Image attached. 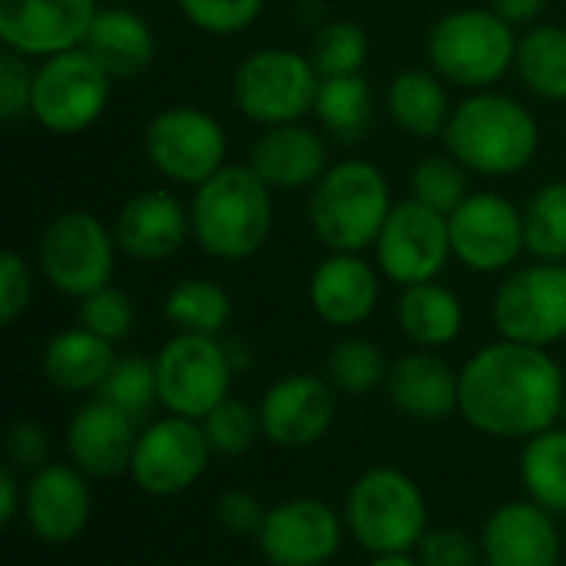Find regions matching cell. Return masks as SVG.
Listing matches in <instances>:
<instances>
[{
	"mask_svg": "<svg viewBox=\"0 0 566 566\" xmlns=\"http://www.w3.org/2000/svg\"><path fill=\"white\" fill-rule=\"evenodd\" d=\"M564 371L547 348L494 342L461 368L458 411L491 438H534L564 418Z\"/></svg>",
	"mask_w": 566,
	"mask_h": 566,
	"instance_id": "1",
	"label": "cell"
},
{
	"mask_svg": "<svg viewBox=\"0 0 566 566\" xmlns=\"http://www.w3.org/2000/svg\"><path fill=\"white\" fill-rule=\"evenodd\" d=\"M192 239L222 262L252 259L272 232V192L252 166H222L212 179L196 186L189 206Z\"/></svg>",
	"mask_w": 566,
	"mask_h": 566,
	"instance_id": "2",
	"label": "cell"
},
{
	"mask_svg": "<svg viewBox=\"0 0 566 566\" xmlns=\"http://www.w3.org/2000/svg\"><path fill=\"white\" fill-rule=\"evenodd\" d=\"M451 156L481 176L521 172L537 156V119L527 106L501 93H478L454 106L444 129Z\"/></svg>",
	"mask_w": 566,
	"mask_h": 566,
	"instance_id": "3",
	"label": "cell"
},
{
	"mask_svg": "<svg viewBox=\"0 0 566 566\" xmlns=\"http://www.w3.org/2000/svg\"><path fill=\"white\" fill-rule=\"evenodd\" d=\"M345 527L368 554H411L428 534V501L398 468H368L345 497Z\"/></svg>",
	"mask_w": 566,
	"mask_h": 566,
	"instance_id": "4",
	"label": "cell"
},
{
	"mask_svg": "<svg viewBox=\"0 0 566 566\" xmlns=\"http://www.w3.org/2000/svg\"><path fill=\"white\" fill-rule=\"evenodd\" d=\"M391 212V192L381 169L361 159L332 166L308 202L315 239L332 252H361L378 242Z\"/></svg>",
	"mask_w": 566,
	"mask_h": 566,
	"instance_id": "5",
	"label": "cell"
},
{
	"mask_svg": "<svg viewBox=\"0 0 566 566\" xmlns=\"http://www.w3.org/2000/svg\"><path fill=\"white\" fill-rule=\"evenodd\" d=\"M428 56L434 73L454 86H491L517 63V40L501 13L468 7L434 23Z\"/></svg>",
	"mask_w": 566,
	"mask_h": 566,
	"instance_id": "6",
	"label": "cell"
},
{
	"mask_svg": "<svg viewBox=\"0 0 566 566\" xmlns=\"http://www.w3.org/2000/svg\"><path fill=\"white\" fill-rule=\"evenodd\" d=\"M318 86L322 80L308 56L272 46L239 63L232 76V99L252 123L282 126L298 123L315 109Z\"/></svg>",
	"mask_w": 566,
	"mask_h": 566,
	"instance_id": "7",
	"label": "cell"
},
{
	"mask_svg": "<svg viewBox=\"0 0 566 566\" xmlns=\"http://www.w3.org/2000/svg\"><path fill=\"white\" fill-rule=\"evenodd\" d=\"M235 365L229 348L216 342V335H172L156 355L159 378V405L169 415L202 421L212 408L229 398V381Z\"/></svg>",
	"mask_w": 566,
	"mask_h": 566,
	"instance_id": "8",
	"label": "cell"
},
{
	"mask_svg": "<svg viewBox=\"0 0 566 566\" xmlns=\"http://www.w3.org/2000/svg\"><path fill=\"white\" fill-rule=\"evenodd\" d=\"M109 73L83 50L53 53L36 66L30 116L56 136L90 129L109 103Z\"/></svg>",
	"mask_w": 566,
	"mask_h": 566,
	"instance_id": "9",
	"label": "cell"
},
{
	"mask_svg": "<svg viewBox=\"0 0 566 566\" xmlns=\"http://www.w3.org/2000/svg\"><path fill=\"white\" fill-rule=\"evenodd\" d=\"M116 269V235L83 209L60 212L40 239V272L66 298H86L109 285Z\"/></svg>",
	"mask_w": 566,
	"mask_h": 566,
	"instance_id": "10",
	"label": "cell"
},
{
	"mask_svg": "<svg viewBox=\"0 0 566 566\" xmlns=\"http://www.w3.org/2000/svg\"><path fill=\"white\" fill-rule=\"evenodd\" d=\"M143 149L149 166L186 186H202L226 166V133L219 119L196 106H169L146 126Z\"/></svg>",
	"mask_w": 566,
	"mask_h": 566,
	"instance_id": "11",
	"label": "cell"
},
{
	"mask_svg": "<svg viewBox=\"0 0 566 566\" xmlns=\"http://www.w3.org/2000/svg\"><path fill=\"white\" fill-rule=\"evenodd\" d=\"M494 328L507 342L547 348L566 338V265L541 262L514 272L494 295Z\"/></svg>",
	"mask_w": 566,
	"mask_h": 566,
	"instance_id": "12",
	"label": "cell"
},
{
	"mask_svg": "<svg viewBox=\"0 0 566 566\" xmlns=\"http://www.w3.org/2000/svg\"><path fill=\"white\" fill-rule=\"evenodd\" d=\"M212 448L199 421L166 415L136 438L129 478L149 497L186 494L209 468Z\"/></svg>",
	"mask_w": 566,
	"mask_h": 566,
	"instance_id": "13",
	"label": "cell"
},
{
	"mask_svg": "<svg viewBox=\"0 0 566 566\" xmlns=\"http://www.w3.org/2000/svg\"><path fill=\"white\" fill-rule=\"evenodd\" d=\"M378 265L381 272L398 282V285H421L434 282L444 265L451 249V226L444 212H434L431 206L418 199H405L391 206L388 222L375 242Z\"/></svg>",
	"mask_w": 566,
	"mask_h": 566,
	"instance_id": "14",
	"label": "cell"
},
{
	"mask_svg": "<svg viewBox=\"0 0 566 566\" xmlns=\"http://www.w3.org/2000/svg\"><path fill=\"white\" fill-rule=\"evenodd\" d=\"M342 517L318 497H292L265 511L255 534L272 566H325L342 547Z\"/></svg>",
	"mask_w": 566,
	"mask_h": 566,
	"instance_id": "15",
	"label": "cell"
},
{
	"mask_svg": "<svg viewBox=\"0 0 566 566\" xmlns=\"http://www.w3.org/2000/svg\"><path fill=\"white\" fill-rule=\"evenodd\" d=\"M451 249L471 272H501L517 262L524 245V212L504 196H468L451 216Z\"/></svg>",
	"mask_w": 566,
	"mask_h": 566,
	"instance_id": "16",
	"label": "cell"
},
{
	"mask_svg": "<svg viewBox=\"0 0 566 566\" xmlns=\"http://www.w3.org/2000/svg\"><path fill=\"white\" fill-rule=\"evenodd\" d=\"M262 438L275 448L298 451L318 444L335 421V388L318 375H282L259 401Z\"/></svg>",
	"mask_w": 566,
	"mask_h": 566,
	"instance_id": "17",
	"label": "cell"
},
{
	"mask_svg": "<svg viewBox=\"0 0 566 566\" xmlns=\"http://www.w3.org/2000/svg\"><path fill=\"white\" fill-rule=\"evenodd\" d=\"M96 0H0V40L23 56H53L83 46Z\"/></svg>",
	"mask_w": 566,
	"mask_h": 566,
	"instance_id": "18",
	"label": "cell"
},
{
	"mask_svg": "<svg viewBox=\"0 0 566 566\" xmlns=\"http://www.w3.org/2000/svg\"><path fill=\"white\" fill-rule=\"evenodd\" d=\"M93 517L86 474L73 464H46L23 481V521L43 544H73Z\"/></svg>",
	"mask_w": 566,
	"mask_h": 566,
	"instance_id": "19",
	"label": "cell"
},
{
	"mask_svg": "<svg viewBox=\"0 0 566 566\" xmlns=\"http://www.w3.org/2000/svg\"><path fill=\"white\" fill-rule=\"evenodd\" d=\"M484 566H560V531L534 501L501 504L481 527Z\"/></svg>",
	"mask_w": 566,
	"mask_h": 566,
	"instance_id": "20",
	"label": "cell"
},
{
	"mask_svg": "<svg viewBox=\"0 0 566 566\" xmlns=\"http://www.w3.org/2000/svg\"><path fill=\"white\" fill-rule=\"evenodd\" d=\"M136 438V421L129 415L103 398H93L73 411L66 424V454L86 478H116L129 471Z\"/></svg>",
	"mask_w": 566,
	"mask_h": 566,
	"instance_id": "21",
	"label": "cell"
},
{
	"mask_svg": "<svg viewBox=\"0 0 566 566\" xmlns=\"http://www.w3.org/2000/svg\"><path fill=\"white\" fill-rule=\"evenodd\" d=\"M189 232H192V216L166 189H149L123 202L113 229L116 245L139 262L172 259L186 245Z\"/></svg>",
	"mask_w": 566,
	"mask_h": 566,
	"instance_id": "22",
	"label": "cell"
},
{
	"mask_svg": "<svg viewBox=\"0 0 566 566\" xmlns=\"http://www.w3.org/2000/svg\"><path fill=\"white\" fill-rule=\"evenodd\" d=\"M315 315L335 328H355L378 308V275L355 252H332L308 282Z\"/></svg>",
	"mask_w": 566,
	"mask_h": 566,
	"instance_id": "23",
	"label": "cell"
},
{
	"mask_svg": "<svg viewBox=\"0 0 566 566\" xmlns=\"http://www.w3.org/2000/svg\"><path fill=\"white\" fill-rule=\"evenodd\" d=\"M391 405L415 421H444L461 405V371L431 352H411L388 371Z\"/></svg>",
	"mask_w": 566,
	"mask_h": 566,
	"instance_id": "24",
	"label": "cell"
},
{
	"mask_svg": "<svg viewBox=\"0 0 566 566\" xmlns=\"http://www.w3.org/2000/svg\"><path fill=\"white\" fill-rule=\"evenodd\" d=\"M249 166L269 189H302L328 172V149L315 129L302 123H282L269 126L255 139Z\"/></svg>",
	"mask_w": 566,
	"mask_h": 566,
	"instance_id": "25",
	"label": "cell"
},
{
	"mask_svg": "<svg viewBox=\"0 0 566 566\" xmlns=\"http://www.w3.org/2000/svg\"><path fill=\"white\" fill-rule=\"evenodd\" d=\"M83 50L113 76V80H133L139 76L153 56H156V36L153 27L123 7H106L96 13Z\"/></svg>",
	"mask_w": 566,
	"mask_h": 566,
	"instance_id": "26",
	"label": "cell"
},
{
	"mask_svg": "<svg viewBox=\"0 0 566 566\" xmlns=\"http://www.w3.org/2000/svg\"><path fill=\"white\" fill-rule=\"evenodd\" d=\"M113 365H116L113 342L86 332L83 325L63 328L60 335H53L43 345V358H40L43 378L66 395L99 391Z\"/></svg>",
	"mask_w": 566,
	"mask_h": 566,
	"instance_id": "27",
	"label": "cell"
},
{
	"mask_svg": "<svg viewBox=\"0 0 566 566\" xmlns=\"http://www.w3.org/2000/svg\"><path fill=\"white\" fill-rule=\"evenodd\" d=\"M401 332L421 348H444L458 342L464 332V305L461 298L438 282L408 285L398 302Z\"/></svg>",
	"mask_w": 566,
	"mask_h": 566,
	"instance_id": "28",
	"label": "cell"
},
{
	"mask_svg": "<svg viewBox=\"0 0 566 566\" xmlns=\"http://www.w3.org/2000/svg\"><path fill=\"white\" fill-rule=\"evenodd\" d=\"M388 113L395 116V123L405 133L428 139V136H438V133L444 136L454 109L448 103V90H444L438 73L405 70L388 86Z\"/></svg>",
	"mask_w": 566,
	"mask_h": 566,
	"instance_id": "29",
	"label": "cell"
},
{
	"mask_svg": "<svg viewBox=\"0 0 566 566\" xmlns=\"http://www.w3.org/2000/svg\"><path fill=\"white\" fill-rule=\"evenodd\" d=\"M521 484L527 501L554 517L566 514V428H547L527 438L521 451Z\"/></svg>",
	"mask_w": 566,
	"mask_h": 566,
	"instance_id": "30",
	"label": "cell"
},
{
	"mask_svg": "<svg viewBox=\"0 0 566 566\" xmlns=\"http://www.w3.org/2000/svg\"><path fill=\"white\" fill-rule=\"evenodd\" d=\"M318 123L342 143H358L371 119H375V96L371 86L361 80V73L352 76H328L318 86L315 99Z\"/></svg>",
	"mask_w": 566,
	"mask_h": 566,
	"instance_id": "31",
	"label": "cell"
},
{
	"mask_svg": "<svg viewBox=\"0 0 566 566\" xmlns=\"http://www.w3.org/2000/svg\"><path fill=\"white\" fill-rule=\"evenodd\" d=\"M169 325L192 335H219L232 318V298L222 285L209 279H186L172 285L163 305Z\"/></svg>",
	"mask_w": 566,
	"mask_h": 566,
	"instance_id": "32",
	"label": "cell"
},
{
	"mask_svg": "<svg viewBox=\"0 0 566 566\" xmlns=\"http://www.w3.org/2000/svg\"><path fill=\"white\" fill-rule=\"evenodd\" d=\"M517 70L527 90L544 99H566V30L534 27L517 40Z\"/></svg>",
	"mask_w": 566,
	"mask_h": 566,
	"instance_id": "33",
	"label": "cell"
},
{
	"mask_svg": "<svg viewBox=\"0 0 566 566\" xmlns=\"http://www.w3.org/2000/svg\"><path fill=\"white\" fill-rule=\"evenodd\" d=\"M524 245L541 262L566 259V182L541 186L524 209Z\"/></svg>",
	"mask_w": 566,
	"mask_h": 566,
	"instance_id": "34",
	"label": "cell"
},
{
	"mask_svg": "<svg viewBox=\"0 0 566 566\" xmlns=\"http://www.w3.org/2000/svg\"><path fill=\"white\" fill-rule=\"evenodd\" d=\"M388 371L391 365L385 352L368 338H345L325 358V378L345 395H371L388 381Z\"/></svg>",
	"mask_w": 566,
	"mask_h": 566,
	"instance_id": "35",
	"label": "cell"
},
{
	"mask_svg": "<svg viewBox=\"0 0 566 566\" xmlns=\"http://www.w3.org/2000/svg\"><path fill=\"white\" fill-rule=\"evenodd\" d=\"M96 398L109 401L133 421H143L153 405L159 401V378H156V361L143 355H123L116 358L113 371L99 385Z\"/></svg>",
	"mask_w": 566,
	"mask_h": 566,
	"instance_id": "36",
	"label": "cell"
},
{
	"mask_svg": "<svg viewBox=\"0 0 566 566\" xmlns=\"http://www.w3.org/2000/svg\"><path fill=\"white\" fill-rule=\"evenodd\" d=\"M308 60L322 80L361 73L368 60V33L355 20H332L312 36Z\"/></svg>",
	"mask_w": 566,
	"mask_h": 566,
	"instance_id": "37",
	"label": "cell"
},
{
	"mask_svg": "<svg viewBox=\"0 0 566 566\" xmlns=\"http://www.w3.org/2000/svg\"><path fill=\"white\" fill-rule=\"evenodd\" d=\"M199 424H202V431L209 438L212 454H219V458H239V454H245L259 441V434H262L259 408L252 411L245 401H235V398H226Z\"/></svg>",
	"mask_w": 566,
	"mask_h": 566,
	"instance_id": "38",
	"label": "cell"
},
{
	"mask_svg": "<svg viewBox=\"0 0 566 566\" xmlns=\"http://www.w3.org/2000/svg\"><path fill=\"white\" fill-rule=\"evenodd\" d=\"M411 199L431 206L434 212L451 216L468 199V176L458 159L428 156L411 172Z\"/></svg>",
	"mask_w": 566,
	"mask_h": 566,
	"instance_id": "39",
	"label": "cell"
},
{
	"mask_svg": "<svg viewBox=\"0 0 566 566\" xmlns=\"http://www.w3.org/2000/svg\"><path fill=\"white\" fill-rule=\"evenodd\" d=\"M76 318H80V325H83L86 332H93V335H99V338H106V342L116 345V342H123V338L133 332L136 308H133V302H129L126 292L106 285V289H99V292L80 298Z\"/></svg>",
	"mask_w": 566,
	"mask_h": 566,
	"instance_id": "40",
	"label": "cell"
},
{
	"mask_svg": "<svg viewBox=\"0 0 566 566\" xmlns=\"http://www.w3.org/2000/svg\"><path fill=\"white\" fill-rule=\"evenodd\" d=\"M176 3L192 27L212 36H232L249 30L265 7V0H176Z\"/></svg>",
	"mask_w": 566,
	"mask_h": 566,
	"instance_id": "41",
	"label": "cell"
},
{
	"mask_svg": "<svg viewBox=\"0 0 566 566\" xmlns=\"http://www.w3.org/2000/svg\"><path fill=\"white\" fill-rule=\"evenodd\" d=\"M33 76H36V70L27 66L23 53H13V50L0 53V116L7 123H17L20 116L30 113Z\"/></svg>",
	"mask_w": 566,
	"mask_h": 566,
	"instance_id": "42",
	"label": "cell"
},
{
	"mask_svg": "<svg viewBox=\"0 0 566 566\" xmlns=\"http://www.w3.org/2000/svg\"><path fill=\"white\" fill-rule=\"evenodd\" d=\"M418 560L424 566H478L481 541L458 527H434L418 544Z\"/></svg>",
	"mask_w": 566,
	"mask_h": 566,
	"instance_id": "43",
	"label": "cell"
},
{
	"mask_svg": "<svg viewBox=\"0 0 566 566\" xmlns=\"http://www.w3.org/2000/svg\"><path fill=\"white\" fill-rule=\"evenodd\" d=\"M33 298V272L20 252H0V322L13 325Z\"/></svg>",
	"mask_w": 566,
	"mask_h": 566,
	"instance_id": "44",
	"label": "cell"
},
{
	"mask_svg": "<svg viewBox=\"0 0 566 566\" xmlns=\"http://www.w3.org/2000/svg\"><path fill=\"white\" fill-rule=\"evenodd\" d=\"M7 464L27 478L50 464V438L36 421L23 418L7 431Z\"/></svg>",
	"mask_w": 566,
	"mask_h": 566,
	"instance_id": "45",
	"label": "cell"
},
{
	"mask_svg": "<svg viewBox=\"0 0 566 566\" xmlns=\"http://www.w3.org/2000/svg\"><path fill=\"white\" fill-rule=\"evenodd\" d=\"M216 521L222 524V531H229L235 537H249V534H259V527L265 521V507L252 491L232 488L216 501Z\"/></svg>",
	"mask_w": 566,
	"mask_h": 566,
	"instance_id": "46",
	"label": "cell"
},
{
	"mask_svg": "<svg viewBox=\"0 0 566 566\" xmlns=\"http://www.w3.org/2000/svg\"><path fill=\"white\" fill-rule=\"evenodd\" d=\"M23 511V484L10 464L0 471V524H13L17 514Z\"/></svg>",
	"mask_w": 566,
	"mask_h": 566,
	"instance_id": "47",
	"label": "cell"
},
{
	"mask_svg": "<svg viewBox=\"0 0 566 566\" xmlns=\"http://www.w3.org/2000/svg\"><path fill=\"white\" fill-rule=\"evenodd\" d=\"M544 7H547V0H491V10L501 13L507 23H527V20H534Z\"/></svg>",
	"mask_w": 566,
	"mask_h": 566,
	"instance_id": "48",
	"label": "cell"
},
{
	"mask_svg": "<svg viewBox=\"0 0 566 566\" xmlns=\"http://www.w3.org/2000/svg\"><path fill=\"white\" fill-rule=\"evenodd\" d=\"M368 566H424L418 557L411 554H385V557H375Z\"/></svg>",
	"mask_w": 566,
	"mask_h": 566,
	"instance_id": "49",
	"label": "cell"
},
{
	"mask_svg": "<svg viewBox=\"0 0 566 566\" xmlns=\"http://www.w3.org/2000/svg\"><path fill=\"white\" fill-rule=\"evenodd\" d=\"M564 421H566V398H564Z\"/></svg>",
	"mask_w": 566,
	"mask_h": 566,
	"instance_id": "50",
	"label": "cell"
}]
</instances>
